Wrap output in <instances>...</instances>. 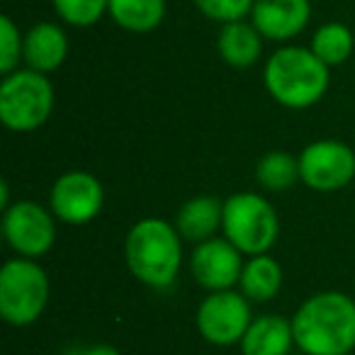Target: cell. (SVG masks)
I'll return each mask as SVG.
<instances>
[{"label": "cell", "mask_w": 355, "mask_h": 355, "mask_svg": "<svg viewBox=\"0 0 355 355\" xmlns=\"http://www.w3.org/2000/svg\"><path fill=\"white\" fill-rule=\"evenodd\" d=\"M295 345L304 355H350L355 348V300L345 292H316L292 316Z\"/></svg>", "instance_id": "6da1fadb"}, {"label": "cell", "mask_w": 355, "mask_h": 355, "mask_svg": "<svg viewBox=\"0 0 355 355\" xmlns=\"http://www.w3.org/2000/svg\"><path fill=\"white\" fill-rule=\"evenodd\" d=\"M124 261L141 285L168 290L183 266V236L166 219L144 217L127 232Z\"/></svg>", "instance_id": "7a4b0ae2"}, {"label": "cell", "mask_w": 355, "mask_h": 355, "mask_svg": "<svg viewBox=\"0 0 355 355\" xmlns=\"http://www.w3.org/2000/svg\"><path fill=\"white\" fill-rule=\"evenodd\" d=\"M263 85L282 107L306 110L326 95L331 69L309 46H280L263 66Z\"/></svg>", "instance_id": "3957f363"}, {"label": "cell", "mask_w": 355, "mask_h": 355, "mask_svg": "<svg viewBox=\"0 0 355 355\" xmlns=\"http://www.w3.org/2000/svg\"><path fill=\"white\" fill-rule=\"evenodd\" d=\"M54 112V85L46 73L17 69L0 83V122L10 132L27 134L44 127Z\"/></svg>", "instance_id": "277c9868"}, {"label": "cell", "mask_w": 355, "mask_h": 355, "mask_svg": "<svg viewBox=\"0 0 355 355\" xmlns=\"http://www.w3.org/2000/svg\"><path fill=\"white\" fill-rule=\"evenodd\" d=\"M222 232L243 256H263L275 246L280 219L263 195L234 193L224 200Z\"/></svg>", "instance_id": "5b68a950"}, {"label": "cell", "mask_w": 355, "mask_h": 355, "mask_svg": "<svg viewBox=\"0 0 355 355\" xmlns=\"http://www.w3.org/2000/svg\"><path fill=\"white\" fill-rule=\"evenodd\" d=\"M49 277L35 258H10L0 268V316L10 326H30L49 304Z\"/></svg>", "instance_id": "8992f818"}, {"label": "cell", "mask_w": 355, "mask_h": 355, "mask_svg": "<svg viewBox=\"0 0 355 355\" xmlns=\"http://www.w3.org/2000/svg\"><path fill=\"white\" fill-rule=\"evenodd\" d=\"M251 321V300L236 290L209 292L200 302L198 314H195V326L200 336L219 348L241 343Z\"/></svg>", "instance_id": "52a82bcc"}, {"label": "cell", "mask_w": 355, "mask_h": 355, "mask_svg": "<svg viewBox=\"0 0 355 355\" xmlns=\"http://www.w3.org/2000/svg\"><path fill=\"white\" fill-rule=\"evenodd\" d=\"M54 212L35 200H17L3 212V236L22 258H42L56 243Z\"/></svg>", "instance_id": "ba28073f"}, {"label": "cell", "mask_w": 355, "mask_h": 355, "mask_svg": "<svg viewBox=\"0 0 355 355\" xmlns=\"http://www.w3.org/2000/svg\"><path fill=\"white\" fill-rule=\"evenodd\" d=\"M355 178V151L338 139H319L300 153V180L316 193H334Z\"/></svg>", "instance_id": "9c48e42d"}, {"label": "cell", "mask_w": 355, "mask_h": 355, "mask_svg": "<svg viewBox=\"0 0 355 355\" xmlns=\"http://www.w3.org/2000/svg\"><path fill=\"white\" fill-rule=\"evenodd\" d=\"M105 205L103 183L88 171H69L56 178L49 193V209L54 217L71 227L90 224Z\"/></svg>", "instance_id": "30bf717a"}, {"label": "cell", "mask_w": 355, "mask_h": 355, "mask_svg": "<svg viewBox=\"0 0 355 355\" xmlns=\"http://www.w3.org/2000/svg\"><path fill=\"white\" fill-rule=\"evenodd\" d=\"M243 253L227 236H214L195 246L190 256V272L207 292L234 290L243 272Z\"/></svg>", "instance_id": "8fae6325"}, {"label": "cell", "mask_w": 355, "mask_h": 355, "mask_svg": "<svg viewBox=\"0 0 355 355\" xmlns=\"http://www.w3.org/2000/svg\"><path fill=\"white\" fill-rule=\"evenodd\" d=\"M311 20L309 0H256L251 22L270 42H290L306 30Z\"/></svg>", "instance_id": "7c38bea8"}, {"label": "cell", "mask_w": 355, "mask_h": 355, "mask_svg": "<svg viewBox=\"0 0 355 355\" xmlns=\"http://www.w3.org/2000/svg\"><path fill=\"white\" fill-rule=\"evenodd\" d=\"M66 56H69V37L64 27H59L56 22H37L30 27V32L25 35V51H22V61L27 64V69L51 73L64 66Z\"/></svg>", "instance_id": "4fadbf2b"}, {"label": "cell", "mask_w": 355, "mask_h": 355, "mask_svg": "<svg viewBox=\"0 0 355 355\" xmlns=\"http://www.w3.org/2000/svg\"><path fill=\"white\" fill-rule=\"evenodd\" d=\"M239 345L243 355H290L295 345L292 319L280 314L256 316Z\"/></svg>", "instance_id": "5bb4252c"}, {"label": "cell", "mask_w": 355, "mask_h": 355, "mask_svg": "<svg viewBox=\"0 0 355 355\" xmlns=\"http://www.w3.org/2000/svg\"><path fill=\"white\" fill-rule=\"evenodd\" d=\"M224 202H219L212 195H198L190 198L183 207L178 209L175 229L178 234L190 243H202L214 239L217 229H222Z\"/></svg>", "instance_id": "9a60e30c"}, {"label": "cell", "mask_w": 355, "mask_h": 355, "mask_svg": "<svg viewBox=\"0 0 355 355\" xmlns=\"http://www.w3.org/2000/svg\"><path fill=\"white\" fill-rule=\"evenodd\" d=\"M217 51L232 69H251L263 54V35L248 20L227 22L217 37Z\"/></svg>", "instance_id": "2e32d148"}, {"label": "cell", "mask_w": 355, "mask_h": 355, "mask_svg": "<svg viewBox=\"0 0 355 355\" xmlns=\"http://www.w3.org/2000/svg\"><path fill=\"white\" fill-rule=\"evenodd\" d=\"M280 287H282V268L272 256H268V253H263V256H251L243 263L239 290L251 302L263 304V302L275 300Z\"/></svg>", "instance_id": "e0dca14e"}, {"label": "cell", "mask_w": 355, "mask_h": 355, "mask_svg": "<svg viewBox=\"0 0 355 355\" xmlns=\"http://www.w3.org/2000/svg\"><path fill=\"white\" fill-rule=\"evenodd\" d=\"M107 15L122 30L146 35L166 17V0H110Z\"/></svg>", "instance_id": "ac0fdd59"}, {"label": "cell", "mask_w": 355, "mask_h": 355, "mask_svg": "<svg viewBox=\"0 0 355 355\" xmlns=\"http://www.w3.org/2000/svg\"><path fill=\"white\" fill-rule=\"evenodd\" d=\"M353 46H355V37L348 25H343V22H326V25L316 27L309 49L329 69H336V66L345 64L350 59Z\"/></svg>", "instance_id": "d6986e66"}, {"label": "cell", "mask_w": 355, "mask_h": 355, "mask_svg": "<svg viewBox=\"0 0 355 355\" xmlns=\"http://www.w3.org/2000/svg\"><path fill=\"white\" fill-rule=\"evenodd\" d=\"M256 180L268 193H285L300 183V156L287 151H268L256 166Z\"/></svg>", "instance_id": "ffe728a7"}, {"label": "cell", "mask_w": 355, "mask_h": 355, "mask_svg": "<svg viewBox=\"0 0 355 355\" xmlns=\"http://www.w3.org/2000/svg\"><path fill=\"white\" fill-rule=\"evenodd\" d=\"M61 22L71 27H93L107 15L110 0H51Z\"/></svg>", "instance_id": "44dd1931"}, {"label": "cell", "mask_w": 355, "mask_h": 355, "mask_svg": "<svg viewBox=\"0 0 355 355\" xmlns=\"http://www.w3.org/2000/svg\"><path fill=\"white\" fill-rule=\"evenodd\" d=\"M22 51H25V35L12 17L3 15L0 17V73L8 76L17 71L22 61Z\"/></svg>", "instance_id": "7402d4cb"}, {"label": "cell", "mask_w": 355, "mask_h": 355, "mask_svg": "<svg viewBox=\"0 0 355 355\" xmlns=\"http://www.w3.org/2000/svg\"><path fill=\"white\" fill-rule=\"evenodd\" d=\"M195 8L212 22H239L251 17L256 0H193Z\"/></svg>", "instance_id": "603a6c76"}, {"label": "cell", "mask_w": 355, "mask_h": 355, "mask_svg": "<svg viewBox=\"0 0 355 355\" xmlns=\"http://www.w3.org/2000/svg\"><path fill=\"white\" fill-rule=\"evenodd\" d=\"M73 355H122L114 345L107 343H98V345H85V348L76 350Z\"/></svg>", "instance_id": "cb8c5ba5"}, {"label": "cell", "mask_w": 355, "mask_h": 355, "mask_svg": "<svg viewBox=\"0 0 355 355\" xmlns=\"http://www.w3.org/2000/svg\"><path fill=\"white\" fill-rule=\"evenodd\" d=\"M8 207H10V185H8V180L3 178V180H0V209L6 212Z\"/></svg>", "instance_id": "d4e9b609"}]
</instances>
